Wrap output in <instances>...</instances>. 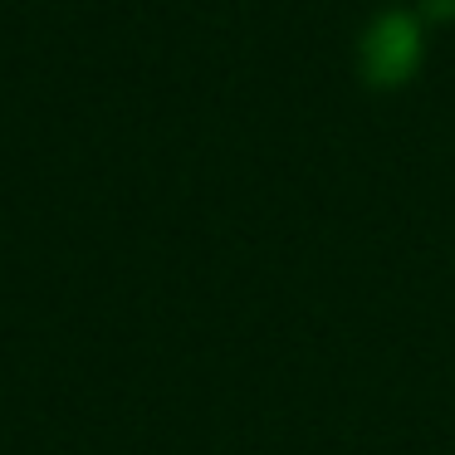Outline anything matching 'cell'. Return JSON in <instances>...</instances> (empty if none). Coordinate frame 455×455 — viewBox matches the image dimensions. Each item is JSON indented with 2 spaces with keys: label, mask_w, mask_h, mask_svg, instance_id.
Returning <instances> with one entry per match:
<instances>
[{
  "label": "cell",
  "mask_w": 455,
  "mask_h": 455,
  "mask_svg": "<svg viewBox=\"0 0 455 455\" xmlns=\"http://www.w3.org/2000/svg\"><path fill=\"white\" fill-rule=\"evenodd\" d=\"M367 60H372L377 74H396L406 69V64L416 60V30L406 15H387V20H377L372 40H367Z\"/></svg>",
  "instance_id": "6da1fadb"
}]
</instances>
